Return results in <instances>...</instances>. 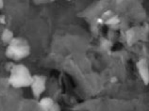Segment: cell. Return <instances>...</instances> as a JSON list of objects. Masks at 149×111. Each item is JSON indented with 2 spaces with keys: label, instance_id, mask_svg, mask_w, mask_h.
Here are the masks:
<instances>
[{
  "label": "cell",
  "instance_id": "obj_5",
  "mask_svg": "<svg viewBox=\"0 0 149 111\" xmlns=\"http://www.w3.org/2000/svg\"><path fill=\"white\" fill-rule=\"evenodd\" d=\"M137 68H138V72L142 80L143 81L144 84L147 85L149 83V67L146 59H141L137 63Z\"/></svg>",
  "mask_w": 149,
  "mask_h": 111
},
{
  "label": "cell",
  "instance_id": "obj_3",
  "mask_svg": "<svg viewBox=\"0 0 149 111\" xmlns=\"http://www.w3.org/2000/svg\"><path fill=\"white\" fill-rule=\"evenodd\" d=\"M31 90L35 99H39L46 88V77L44 75H33V80L31 83Z\"/></svg>",
  "mask_w": 149,
  "mask_h": 111
},
{
  "label": "cell",
  "instance_id": "obj_6",
  "mask_svg": "<svg viewBox=\"0 0 149 111\" xmlns=\"http://www.w3.org/2000/svg\"><path fill=\"white\" fill-rule=\"evenodd\" d=\"M14 39V36H13V31L9 28H5L3 30V32L1 34V41L3 42V43H5V44L9 45L10 43L13 42V40Z\"/></svg>",
  "mask_w": 149,
  "mask_h": 111
},
{
  "label": "cell",
  "instance_id": "obj_8",
  "mask_svg": "<svg viewBox=\"0 0 149 111\" xmlns=\"http://www.w3.org/2000/svg\"><path fill=\"white\" fill-rule=\"evenodd\" d=\"M3 7H4V1L3 0H0V10L3 9Z\"/></svg>",
  "mask_w": 149,
  "mask_h": 111
},
{
  "label": "cell",
  "instance_id": "obj_4",
  "mask_svg": "<svg viewBox=\"0 0 149 111\" xmlns=\"http://www.w3.org/2000/svg\"><path fill=\"white\" fill-rule=\"evenodd\" d=\"M41 111H61L60 105L50 97H44L38 102Z\"/></svg>",
  "mask_w": 149,
  "mask_h": 111
},
{
  "label": "cell",
  "instance_id": "obj_2",
  "mask_svg": "<svg viewBox=\"0 0 149 111\" xmlns=\"http://www.w3.org/2000/svg\"><path fill=\"white\" fill-rule=\"evenodd\" d=\"M5 55L7 58L14 61L22 60L30 55V45L26 40L23 38H14L7 46Z\"/></svg>",
  "mask_w": 149,
  "mask_h": 111
},
{
  "label": "cell",
  "instance_id": "obj_7",
  "mask_svg": "<svg viewBox=\"0 0 149 111\" xmlns=\"http://www.w3.org/2000/svg\"><path fill=\"white\" fill-rule=\"evenodd\" d=\"M0 23H2V24H5V17L3 16H0Z\"/></svg>",
  "mask_w": 149,
  "mask_h": 111
},
{
  "label": "cell",
  "instance_id": "obj_1",
  "mask_svg": "<svg viewBox=\"0 0 149 111\" xmlns=\"http://www.w3.org/2000/svg\"><path fill=\"white\" fill-rule=\"evenodd\" d=\"M33 80V75L29 68L24 64H14L10 69L9 84L14 89H22L30 87Z\"/></svg>",
  "mask_w": 149,
  "mask_h": 111
}]
</instances>
